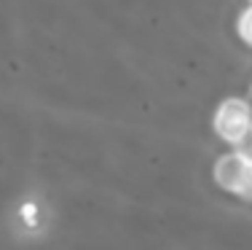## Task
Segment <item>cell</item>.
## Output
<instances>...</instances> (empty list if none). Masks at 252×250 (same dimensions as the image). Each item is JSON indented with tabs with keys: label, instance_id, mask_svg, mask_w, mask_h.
Wrapping results in <instances>:
<instances>
[{
	"label": "cell",
	"instance_id": "obj_1",
	"mask_svg": "<svg viewBox=\"0 0 252 250\" xmlns=\"http://www.w3.org/2000/svg\"><path fill=\"white\" fill-rule=\"evenodd\" d=\"M212 127L218 138L233 148H242L252 135V105L247 100H225L212 118Z\"/></svg>",
	"mask_w": 252,
	"mask_h": 250
},
{
	"label": "cell",
	"instance_id": "obj_2",
	"mask_svg": "<svg viewBox=\"0 0 252 250\" xmlns=\"http://www.w3.org/2000/svg\"><path fill=\"white\" fill-rule=\"evenodd\" d=\"M236 33H239V38H242L244 43L252 46V3L242 11V16H239V22H236Z\"/></svg>",
	"mask_w": 252,
	"mask_h": 250
},
{
	"label": "cell",
	"instance_id": "obj_3",
	"mask_svg": "<svg viewBox=\"0 0 252 250\" xmlns=\"http://www.w3.org/2000/svg\"><path fill=\"white\" fill-rule=\"evenodd\" d=\"M247 3H252V0H247Z\"/></svg>",
	"mask_w": 252,
	"mask_h": 250
}]
</instances>
